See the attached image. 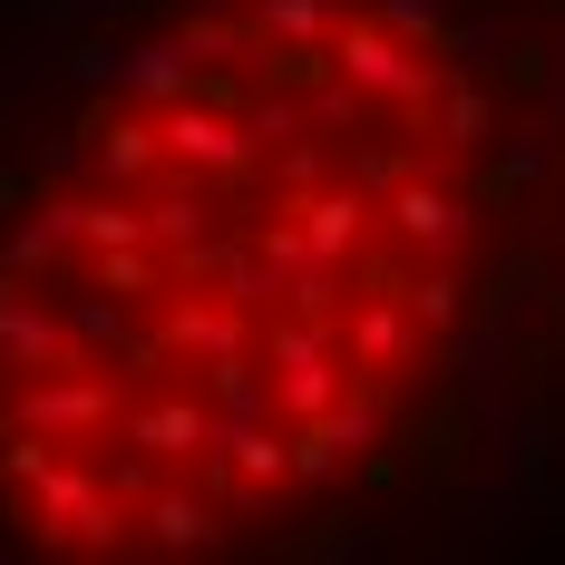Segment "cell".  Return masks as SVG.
<instances>
[{"label": "cell", "mask_w": 565, "mask_h": 565, "mask_svg": "<svg viewBox=\"0 0 565 565\" xmlns=\"http://www.w3.org/2000/svg\"><path fill=\"white\" fill-rule=\"evenodd\" d=\"M556 127L565 0H117L0 175V536L185 565L399 488Z\"/></svg>", "instance_id": "6da1fadb"}, {"label": "cell", "mask_w": 565, "mask_h": 565, "mask_svg": "<svg viewBox=\"0 0 565 565\" xmlns=\"http://www.w3.org/2000/svg\"><path fill=\"white\" fill-rule=\"evenodd\" d=\"M536 292H565V127H556V185H546V244H536Z\"/></svg>", "instance_id": "7a4b0ae2"}]
</instances>
